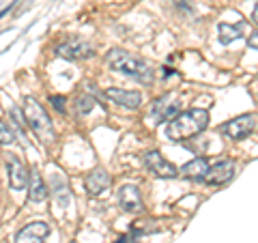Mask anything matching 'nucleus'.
Masks as SVG:
<instances>
[{
    "label": "nucleus",
    "mask_w": 258,
    "mask_h": 243,
    "mask_svg": "<svg viewBox=\"0 0 258 243\" xmlns=\"http://www.w3.org/2000/svg\"><path fill=\"white\" fill-rule=\"evenodd\" d=\"M209 127V110L205 108H191L187 112H179L174 118L168 120L166 134L172 142H183L189 138L203 134Z\"/></svg>",
    "instance_id": "nucleus-1"
},
{
    "label": "nucleus",
    "mask_w": 258,
    "mask_h": 243,
    "mask_svg": "<svg viewBox=\"0 0 258 243\" xmlns=\"http://www.w3.org/2000/svg\"><path fill=\"white\" fill-rule=\"evenodd\" d=\"M106 65L112 71H118V74L129 76V78L138 80V82H149V84L153 82L151 65L144 58H140V56L118 50V47H114V50H110L106 54Z\"/></svg>",
    "instance_id": "nucleus-2"
},
{
    "label": "nucleus",
    "mask_w": 258,
    "mask_h": 243,
    "mask_svg": "<svg viewBox=\"0 0 258 243\" xmlns=\"http://www.w3.org/2000/svg\"><path fill=\"white\" fill-rule=\"evenodd\" d=\"M24 118L28 120V127L35 132V136L39 140H45V142L54 140L52 118L47 116L45 108L35 99V97H24Z\"/></svg>",
    "instance_id": "nucleus-3"
},
{
    "label": "nucleus",
    "mask_w": 258,
    "mask_h": 243,
    "mask_svg": "<svg viewBox=\"0 0 258 243\" xmlns=\"http://www.w3.org/2000/svg\"><path fill=\"white\" fill-rule=\"evenodd\" d=\"M222 134L228 136L230 140H243V138H247L249 134H254L256 129V114L252 112V114H241L237 118L228 120V123H224L222 127Z\"/></svg>",
    "instance_id": "nucleus-4"
},
{
    "label": "nucleus",
    "mask_w": 258,
    "mask_h": 243,
    "mask_svg": "<svg viewBox=\"0 0 258 243\" xmlns=\"http://www.w3.org/2000/svg\"><path fill=\"white\" fill-rule=\"evenodd\" d=\"M144 166H147V170H151L155 176H159V179H176V176H179L176 166L170 164L159 151H147L144 153Z\"/></svg>",
    "instance_id": "nucleus-5"
},
{
    "label": "nucleus",
    "mask_w": 258,
    "mask_h": 243,
    "mask_svg": "<svg viewBox=\"0 0 258 243\" xmlns=\"http://www.w3.org/2000/svg\"><path fill=\"white\" fill-rule=\"evenodd\" d=\"M56 54L67 60H82L95 54V47L88 41H82V39H67L60 45H56Z\"/></svg>",
    "instance_id": "nucleus-6"
},
{
    "label": "nucleus",
    "mask_w": 258,
    "mask_h": 243,
    "mask_svg": "<svg viewBox=\"0 0 258 243\" xmlns=\"http://www.w3.org/2000/svg\"><path fill=\"white\" fill-rule=\"evenodd\" d=\"M7 161V172H9V185L11 190L15 192H22L28 188V168L22 164V159L18 155H7L5 157Z\"/></svg>",
    "instance_id": "nucleus-7"
},
{
    "label": "nucleus",
    "mask_w": 258,
    "mask_h": 243,
    "mask_svg": "<svg viewBox=\"0 0 258 243\" xmlns=\"http://www.w3.org/2000/svg\"><path fill=\"white\" fill-rule=\"evenodd\" d=\"M101 95L106 99H110L112 103H116L120 108H127V110H136L142 103V95L138 91H127V88H106Z\"/></svg>",
    "instance_id": "nucleus-8"
},
{
    "label": "nucleus",
    "mask_w": 258,
    "mask_h": 243,
    "mask_svg": "<svg viewBox=\"0 0 258 243\" xmlns=\"http://www.w3.org/2000/svg\"><path fill=\"white\" fill-rule=\"evenodd\" d=\"M235 161L232 159H222V161H217L215 166H209L207 170V174H205V181L209 185H224V183H228L232 176H235Z\"/></svg>",
    "instance_id": "nucleus-9"
},
{
    "label": "nucleus",
    "mask_w": 258,
    "mask_h": 243,
    "mask_svg": "<svg viewBox=\"0 0 258 243\" xmlns=\"http://www.w3.org/2000/svg\"><path fill=\"white\" fill-rule=\"evenodd\" d=\"M151 112L155 120H170L179 114V101H176V95L174 93H168L164 97H159V99L153 101L151 106Z\"/></svg>",
    "instance_id": "nucleus-10"
},
{
    "label": "nucleus",
    "mask_w": 258,
    "mask_h": 243,
    "mask_svg": "<svg viewBox=\"0 0 258 243\" xmlns=\"http://www.w3.org/2000/svg\"><path fill=\"white\" fill-rule=\"evenodd\" d=\"M50 234V224L47 222H32L15 234V243H45Z\"/></svg>",
    "instance_id": "nucleus-11"
},
{
    "label": "nucleus",
    "mask_w": 258,
    "mask_h": 243,
    "mask_svg": "<svg viewBox=\"0 0 258 243\" xmlns=\"http://www.w3.org/2000/svg\"><path fill=\"white\" fill-rule=\"evenodd\" d=\"M118 205L123 211L127 213H138L142 211L144 202H142V194L136 185H123L118 192Z\"/></svg>",
    "instance_id": "nucleus-12"
},
{
    "label": "nucleus",
    "mask_w": 258,
    "mask_h": 243,
    "mask_svg": "<svg viewBox=\"0 0 258 243\" xmlns=\"http://www.w3.org/2000/svg\"><path fill=\"white\" fill-rule=\"evenodd\" d=\"M110 183H112V176L103 168L91 170V172L86 174V179H84L86 190H88V194H93V196H97V194H101V192H106L110 188Z\"/></svg>",
    "instance_id": "nucleus-13"
},
{
    "label": "nucleus",
    "mask_w": 258,
    "mask_h": 243,
    "mask_svg": "<svg viewBox=\"0 0 258 243\" xmlns=\"http://www.w3.org/2000/svg\"><path fill=\"white\" fill-rule=\"evenodd\" d=\"M207 170H209V161L205 157H194L179 170V176H185V179L191 181H205Z\"/></svg>",
    "instance_id": "nucleus-14"
},
{
    "label": "nucleus",
    "mask_w": 258,
    "mask_h": 243,
    "mask_svg": "<svg viewBox=\"0 0 258 243\" xmlns=\"http://www.w3.org/2000/svg\"><path fill=\"white\" fill-rule=\"evenodd\" d=\"M47 185L43 181V176L37 172V170H32L28 174V198L32 202H43L47 198Z\"/></svg>",
    "instance_id": "nucleus-15"
},
{
    "label": "nucleus",
    "mask_w": 258,
    "mask_h": 243,
    "mask_svg": "<svg viewBox=\"0 0 258 243\" xmlns=\"http://www.w3.org/2000/svg\"><path fill=\"white\" fill-rule=\"evenodd\" d=\"M245 24H239V26H232V24H226L222 22L220 26H217V32H220V41L226 45L230 41H235L237 37H241V30H243Z\"/></svg>",
    "instance_id": "nucleus-16"
},
{
    "label": "nucleus",
    "mask_w": 258,
    "mask_h": 243,
    "mask_svg": "<svg viewBox=\"0 0 258 243\" xmlns=\"http://www.w3.org/2000/svg\"><path fill=\"white\" fill-rule=\"evenodd\" d=\"M15 142V134L9 123H5V120H0V144H13Z\"/></svg>",
    "instance_id": "nucleus-17"
},
{
    "label": "nucleus",
    "mask_w": 258,
    "mask_h": 243,
    "mask_svg": "<svg viewBox=\"0 0 258 243\" xmlns=\"http://www.w3.org/2000/svg\"><path fill=\"white\" fill-rule=\"evenodd\" d=\"M95 106V101H93V97H80V99H76V112H88Z\"/></svg>",
    "instance_id": "nucleus-18"
},
{
    "label": "nucleus",
    "mask_w": 258,
    "mask_h": 243,
    "mask_svg": "<svg viewBox=\"0 0 258 243\" xmlns=\"http://www.w3.org/2000/svg\"><path fill=\"white\" fill-rule=\"evenodd\" d=\"M50 101L54 103V108L58 112H64V103H67V99L64 97H50Z\"/></svg>",
    "instance_id": "nucleus-19"
},
{
    "label": "nucleus",
    "mask_w": 258,
    "mask_h": 243,
    "mask_svg": "<svg viewBox=\"0 0 258 243\" xmlns=\"http://www.w3.org/2000/svg\"><path fill=\"white\" fill-rule=\"evenodd\" d=\"M247 43L252 45V47H256V30L252 32V39H247Z\"/></svg>",
    "instance_id": "nucleus-20"
},
{
    "label": "nucleus",
    "mask_w": 258,
    "mask_h": 243,
    "mask_svg": "<svg viewBox=\"0 0 258 243\" xmlns=\"http://www.w3.org/2000/svg\"><path fill=\"white\" fill-rule=\"evenodd\" d=\"M118 243H127V239H125V237H123V239H120V241H118Z\"/></svg>",
    "instance_id": "nucleus-21"
}]
</instances>
